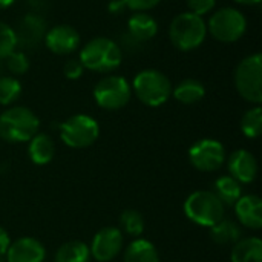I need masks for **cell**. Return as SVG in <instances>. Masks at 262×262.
Here are the masks:
<instances>
[{
	"mask_svg": "<svg viewBox=\"0 0 262 262\" xmlns=\"http://www.w3.org/2000/svg\"><path fill=\"white\" fill-rule=\"evenodd\" d=\"M80 34L78 31L66 23L55 25L49 28L45 34L43 43L49 52L55 55H69L80 48Z\"/></svg>",
	"mask_w": 262,
	"mask_h": 262,
	"instance_id": "12",
	"label": "cell"
},
{
	"mask_svg": "<svg viewBox=\"0 0 262 262\" xmlns=\"http://www.w3.org/2000/svg\"><path fill=\"white\" fill-rule=\"evenodd\" d=\"M233 83L238 94L252 104H261L262 101V55L259 52L244 57L235 72Z\"/></svg>",
	"mask_w": 262,
	"mask_h": 262,
	"instance_id": "6",
	"label": "cell"
},
{
	"mask_svg": "<svg viewBox=\"0 0 262 262\" xmlns=\"http://www.w3.org/2000/svg\"><path fill=\"white\" fill-rule=\"evenodd\" d=\"M212 192L218 196V200L224 206H235V203L243 196L241 184L235 178H232L230 175L220 177L215 181Z\"/></svg>",
	"mask_w": 262,
	"mask_h": 262,
	"instance_id": "23",
	"label": "cell"
},
{
	"mask_svg": "<svg viewBox=\"0 0 262 262\" xmlns=\"http://www.w3.org/2000/svg\"><path fill=\"white\" fill-rule=\"evenodd\" d=\"M40 127L38 117L25 106H11L0 114V138L6 143H28Z\"/></svg>",
	"mask_w": 262,
	"mask_h": 262,
	"instance_id": "4",
	"label": "cell"
},
{
	"mask_svg": "<svg viewBox=\"0 0 262 262\" xmlns=\"http://www.w3.org/2000/svg\"><path fill=\"white\" fill-rule=\"evenodd\" d=\"M238 223L247 229L259 230L262 227V201L258 195H244L235 203Z\"/></svg>",
	"mask_w": 262,
	"mask_h": 262,
	"instance_id": "16",
	"label": "cell"
},
{
	"mask_svg": "<svg viewBox=\"0 0 262 262\" xmlns=\"http://www.w3.org/2000/svg\"><path fill=\"white\" fill-rule=\"evenodd\" d=\"M158 21L149 12H132L127 20V32L137 41H149L158 34Z\"/></svg>",
	"mask_w": 262,
	"mask_h": 262,
	"instance_id": "17",
	"label": "cell"
},
{
	"mask_svg": "<svg viewBox=\"0 0 262 262\" xmlns=\"http://www.w3.org/2000/svg\"><path fill=\"white\" fill-rule=\"evenodd\" d=\"M54 262H91L89 246L83 241H68L58 247Z\"/></svg>",
	"mask_w": 262,
	"mask_h": 262,
	"instance_id": "24",
	"label": "cell"
},
{
	"mask_svg": "<svg viewBox=\"0 0 262 262\" xmlns=\"http://www.w3.org/2000/svg\"><path fill=\"white\" fill-rule=\"evenodd\" d=\"M123 262H160V255L150 241L138 238L126 247Z\"/></svg>",
	"mask_w": 262,
	"mask_h": 262,
	"instance_id": "21",
	"label": "cell"
},
{
	"mask_svg": "<svg viewBox=\"0 0 262 262\" xmlns=\"http://www.w3.org/2000/svg\"><path fill=\"white\" fill-rule=\"evenodd\" d=\"M132 94L149 107H160L172 97V81L158 69L140 71L130 84Z\"/></svg>",
	"mask_w": 262,
	"mask_h": 262,
	"instance_id": "3",
	"label": "cell"
},
{
	"mask_svg": "<svg viewBox=\"0 0 262 262\" xmlns=\"http://www.w3.org/2000/svg\"><path fill=\"white\" fill-rule=\"evenodd\" d=\"M186 3L190 12L201 17L210 14L216 6V0H186Z\"/></svg>",
	"mask_w": 262,
	"mask_h": 262,
	"instance_id": "30",
	"label": "cell"
},
{
	"mask_svg": "<svg viewBox=\"0 0 262 262\" xmlns=\"http://www.w3.org/2000/svg\"><path fill=\"white\" fill-rule=\"evenodd\" d=\"M183 209L193 224L210 229L224 218L226 206L212 190H196L186 198Z\"/></svg>",
	"mask_w": 262,
	"mask_h": 262,
	"instance_id": "5",
	"label": "cell"
},
{
	"mask_svg": "<svg viewBox=\"0 0 262 262\" xmlns=\"http://www.w3.org/2000/svg\"><path fill=\"white\" fill-rule=\"evenodd\" d=\"M207 37V25L201 15L190 11L175 15L169 25L170 43L183 52L198 49Z\"/></svg>",
	"mask_w": 262,
	"mask_h": 262,
	"instance_id": "2",
	"label": "cell"
},
{
	"mask_svg": "<svg viewBox=\"0 0 262 262\" xmlns=\"http://www.w3.org/2000/svg\"><path fill=\"white\" fill-rule=\"evenodd\" d=\"M84 71L86 69L83 68V64H81V61L78 58H71L63 66V74L69 80H78V78H81L83 74H84Z\"/></svg>",
	"mask_w": 262,
	"mask_h": 262,
	"instance_id": "31",
	"label": "cell"
},
{
	"mask_svg": "<svg viewBox=\"0 0 262 262\" xmlns=\"http://www.w3.org/2000/svg\"><path fill=\"white\" fill-rule=\"evenodd\" d=\"M229 175L239 184H250L258 175V161L255 155L246 149H238L230 154L227 160Z\"/></svg>",
	"mask_w": 262,
	"mask_h": 262,
	"instance_id": "13",
	"label": "cell"
},
{
	"mask_svg": "<svg viewBox=\"0 0 262 262\" xmlns=\"http://www.w3.org/2000/svg\"><path fill=\"white\" fill-rule=\"evenodd\" d=\"M15 49H17L15 29L8 23L0 21V60L8 57Z\"/></svg>",
	"mask_w": 262,
	"mask_h": 262,
	"instance_id": "29",
	"label": "cell"
},
{
	"mask_svg": "<svg viewBox=\"0 0 262 262\" xmlns=\"http://www.w3.org/2000/svg\"><path fill=\"white\" fill-rule=\"evenodd\" d=\"M207 25V34L221 43H235L241 40L247 31L246 15L233 6H224L210 15Z\"/></svg>",
	"mask_w": 262,
	"mask_h": 262,
	"instance_id": "7",
	"label": "cell"
},
{
	"mask_svg": "<svg viewBox=\"0 0 262 262\" xmlns=\"http://www.w3.org/2000/svg\"><path fill=\"white\" fill-rule=\"evenodd\" d=\"M46 31V20L40 14L29 12L20 20L15 29L17 45L25 48H35L40 41H43Z\"/></svg>",
	"mask_w": 262,
	"mask_h": 262,
	"instance_id": "14",
	"label": "cell"
},
{
	"mask_svg": "<svg viewBox=\"0 0 262 262\" xmlns=\"http://www.w3.org/2000/svg\"><path fill=\"white\" fill-rule=\"evenodd\" d=\"M172 97L181 104H195L206 97V88L196 78H186L172 88Z\"/></svg>",
	"mask_w": 262,
	"mask_h": 262,
	"instance_id": "20",
	"label": "cell"
},
{
	"mask_svg": "<svg viewBox=\"0 0 262 262\" xmlns=\"http://www.w3.org/2000/svg\"><path fill=\"white\" fill-rule=\"evenodd\" d=\"M124 246V236L118 227H103L98 230L91 243V258L97 262H111L115 259Z\"/></svg>",
	"mask_w": 262,
	"mask_h": 262,
	"instance_id": "11",
	"label": "cell"
},
{
	"mask_svg": "<svg viewBox=\"0 0 262 262\" xmlns=\"http://www.w3.org/2000/svg\"><path fill=\"white\" fill-rule=\"evenodd\" d=\"M21 95V83L14 75H0V106L14 104Z\"/></svg>",
	"mask_w": 262,
	"mask_h": 262,
	"instance_id": "26",
	"label": "cell"
},
{
	"mask_svg": "<svg viewBox=\"0 0 262 262\" xmlns=\"http://www.w3.org/2000/svg\"><path fill=\"white\" fill-rule=\"evenodd\" d=\"M14 2H15V0H0V11H2V9L11 8V6L14 5Z\"/></svg>",
	"mask_w": 262,
	"mask_h": 262,
	"instance_id": "36",
	"label": "cell"
},
{
	"mask_svg": "<svg viewBox=\"0 0 262 262\" xmlns=\"http://www.w3.org/2000/svg\"><path fill=\"white\" fill-rule=\"evenodd\" d=\"M232 262H262V241L258 236L241 238L236 244H233Z\"/></svg>",
	"mask_w": 262,
	"mask_h": 262,
	"instance_id": "19",
	"label": "cell"
},
{
	"mask_svg": "<svg viewBox=\"0 0 262 262\" xmlns=\"http://www.w3.org/2000/svg\"><path fill=\"white\" fill-rule=\"evenodd\" d=\"M9 246H11V238H9V235H8V232H6L3 227H0V258H3V256L6 255Z\"/></svg>",
	"mask_w": 262,
	"mask_h": 262,
	"instance_id": "33",
	"label": "cell"
},
{
	"mask_svg": "<svg viewBox=\"0 0 262 262\" xmlns=\"http://www.w3.org/2000/svg\"><path fill=\"white\" fill-rule=\"evenodd\" d=\"M0 262H6V261H5V259H3V258H0Z\"/></svg>",
	"mask_w": 262,
	"mask_h": 262,
	"instance_id": "38",
	"label": "cell"
},
{
	"mask_svg": "<svg viewBox=\"0 0 262 262\" xmlns=\"http://www.w3.org/2000/svg\"><path fill=\"white\" fill-rule=\"evenodd\" d=\"M28 143V157L35 166H46L54 160L55 144L48 134L37 132Z\"/></svg>",
	"mask_w": 262,
	"mask_h": 262,
	"instance_id": "18",
	"label": "cell"
},
{
	"mask_svg": "<svg viewBox=\"0 0 262 262\" xmlns=\"http://www.w3.org/2000/svg\"><path fill=\"white\" fill-rule=\"evenodd\" d=\"M100 137V126L95 118L86 114H75L60 124L61 141L72 149H86Z\"/></svg>",
	"mask_w": 262,
	"mask_h": 262,
	"instance_id": "9",
	"label": "cell"
},
{
	"mask_svg": "<svg viewBox=\"0 0 262 262\" xmlns=\"http://www.w3.org/2000/svg\"><path fill=\"white\" fill-rule=\"evenodd\" d=\"M78 60L83 68L91 72L109 74L120 68L123 52L115 40L109 37H94L80 49Z\"/></svg>",
	"mask_w": 262,
	"mask_h": 262,
	"instance_id": "1",
	"label": "cell"
},
{
	"mask_svg": "<svg viewBox=\"0 0 262 262\" xmlns=\"http://www.w3.org/2000/svg\"><path fill=\"white\" fill-rule=\"evenodd\" d=\"M107 9L111 14H121L123 11H126V5L123 0H111Z\"/></svg>",
	"mask_w": 262,
	"mask_h": 262,
	"instance_id": "34",
	"label": "cell"
},
{
	"mask_svg": "<svg viewBox=\"0 0 262 262\" xmlns=\"http://www.w3.org/2000/svg\"><path fill=\"white\" fill-rule=\"evenodd\" d=\"M189 161L200 172H215L226 163V147L213 138H203L189 149Z\"/></svg>",
	"mask_w": 262,
	"mask_h": 262,
	"instance_id": "10",
	"label": "cell"
},
{
	"mask_svg": "<svg viewBox=\"0 0 262 262\" xmlns=\"http://www.w3.org/2000/svg\"><path fill=\"white\" fill-rule=\"evenodd\" d=\"M126 5V9H130L132 12H147L154 9L161 0H123Z\"/></svg>",
	"mask_w": 262,
	"mask_h": 262,
	"instance_id": "32",
	"label": "cell"
},
{
	"mask_svg": "<svg viewBox=\"0 0 262 262\" xmlns=\"http://www.w3.org/2000/svg\"><path fill=\"white\" fill-rule=\"evenodd\" d=\"M233 2L243 6H255V5H259L262 0H233Z\"/></svg>",
	"mask_w": 262,
	"mask_h": 262,
	"instance_id": "35",
	"label": "cell"
},
{
	"mask_svg": "<svg viewBox=\"0 0 262 262\" xmlns=\"http://www.w3.org/2000/svg\"><path fill=\"white\" fill-rule=\"evenodd\" d=\"M5 256L6 262H45L46 249L38 239L23 236L11 243Z\"/></svg>",
	"mask_w": 262,
	"mask_h": 262,
	"instance_id": "15",
	"label": "cell"
},
{
	"mask_svg": "<svg viewBox=\"0 0 262 262\" xmlns=\"http://www.w3.org/2000/svg\"><path fill=\"white\" fill-rule=\"evenodd\" d=\"M3 66L6 71H9L11 75L14 77H18V75H23L28 72L29 69V58L28 55L23 52V51H12L8 57L3 58Z\"/></svg>",
	"mask_w": 262,
	"mask_h": 262,
	"instance_id": "28",
	"label": "cell"
},
{
	"mask_svg": "<svg viewBox=\"0 0 262 262\" xmlns=\"http://www.w3.org/2000/svg\"><path fill=\"white\" fill-rule=\"evenodd\" d=\"M92 95L98 107L104 111H120L130 101L132 88L124 77L107 74L97 81Z\"/></svg>",
	"mask_w": 262,
	"mask_h": 262,
	"instance_id": "8",
	"label": "cell"
},
{
	"mask_svg": "<svg viewBox=\"0 0 262 262\" xmlns=\"http://www.w3.org/2000/svg\"><path fill=\"white\" fill-rule=\"evenodd\" d=\"M3 69H5V66H3V60H0V75H3V74H2V71H3Z\"/></svg>",
	"mask_w": 262,
	"mask_h": 262,
	"instance_id": "37",
	"label": "cell"
},
{
	"mask_svg": "<svg viewBox=\"0 0 262 262\" xmlns=\"http://www.w3.org/2000/svg\"><path fill=\"white\" fill-rule=\"evenodd\" d=\"M241 130L247 138H258L262 132V109L259 104L244 112L241 118Z\"/></svg>",
	"mask_w": 262,
	"mask_h": 262,
	"instance_id": "27",
	"label": "cell"
},
{
	"mask_svg": "<svg viewBox=\"0 0 262 262\" xmlns=\"http://www.w3.org/2000/svg\"><path fill=\"white\" fill-rule=\"evenodd\" d=\"M120 230L132 238H138L144 232V218L135 209H127L120 215Z\"/></svg>",
	"mask_w": 262,
	"mask_h": 262,
	"instance_id": "25",
	"label": "cell"
},
{
	"mask_svg": "<svg viewBox=\"0 0 262 262\" xmlns=\"http://www.w3.org/2000/svg\"><path fill=\"white\" fill-rule=\"evenodd\" d=\"M241 236L243 232L239 224L227 218H223L213 227H210V238L220 246H233L241 239Z\"/></svg>",
	"mask_w": 262,
	"mask_h": 262,
	"instance_id": "22",
	"label": "cell"
}]
</instances>
